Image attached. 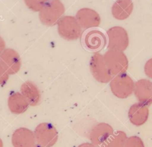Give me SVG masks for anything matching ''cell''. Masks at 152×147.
<instances>
[{
  "label": "cell",
  "instance_id": "cell-1",
  "mask_svg": "<svg viewBox=\"0 0 152 147\" xmlns=\"http://www.w3.org/2000/svg\"><path fill=\"white\" fill-rule=\"evenodd\" d=\"M65 12V7L60 1H46L39 11V17L42 24L48 26L57 24Z\"/></svg>",
  "mask_w": 152,
  "mask_h": 147
},
{
  "label": "cell",
  "instance_id": "cell-2",
  "mask_svg": "<svg viewBox=\"0 0 152 147\" xmlns=\"http://www.w3.org/2000/svg\"><path fill=\"white\" fill-rule=\"evenodd\" d=\"M103 58L113 76L125 73L128 68V60L123 51L108 49L103 55Z\"/></svg>",
  "mask_w": 152,
  "mask_h": 147
},
{
  "label": "cell",
  "instance_id": "cell-3",
  "mask_svg": "<svg viewBox=\"0 0 152 147\" xmlns=\"http://www.w3.org/2000/svg\"><path fill=\"white\" fill-rule=\"evenodd\" d=\"M58 32L61 37L66 40H75L81 35L82 28L75 17L62 16L57 23Z\"/></svg>",
  "mask_w": 152,
  "mask_h": 147
},
{
  "label": "cell",
  "instance_id": "cell-4",
  "mask_svg": "<svg viewBox=\"0 0 152 147\" xmlns=\"http://www.w3.org/2000/svg\"><path fill=\"white\" fill-rule=\"evenodd\" d=\"M134 83L132 78L124 73L113 76L109 85L112 93L116 97L125 99L133 93Z\"/></svg>",
  "mask_w": 152,
  "mask_h": 147
},
{
  "label": "cell",
  "instance_id": "cell-5",
  "mask_svg": "<svg viewBox=\"0 0 152 147\" xmlns=\"http://www.w3.org/2000/svg\"><path fill=\"white\" fill-rule=\"evenodd\" d=\"M107 47L108 49L125 51L129 45V36L125 28L116 26L109 28L106 32Z\"/></svg>",
  "mask_w": 152,
  "mask_h": 147
},
{
  "label": "cell",
  "instance_id": "cell-6",
  "mask_svg": "<svg viewBox=\"0 0 152 147\" xmlns=\"http://www.w3.org/2000/svg\"><path fill=\"white\" fill-rule=\"evenodd\" d=\"M37 144L45 147H52L58 139V132L55 127L49 123H42L34 131Z\"/></svg>",
  "mask_w": 152,
  "mask_h": 147
},
{
  "label": "cell",
  "instance_id": "cell-7",
  "mask_svg": "<svg viewBox=\"0 0 152 147\" xmlns=\"http://www.w3.org/2000/svg\"><path fill=\"white\" fill-rule=\"evenodd\" d=\"M89 66L93 77L100 83L110 82L113 77L104 62L103 55L99 52H96L91 57Z\"/></svg>",
  "mask_w": 152,
  "mask_h": 147
},
{
  "label": "cell",
  "instance_id": "cell-8",
  "mask_svg": "<svg viewBox=\"0 0 152 147\" xmlns=\"http://www.w3.org/2000/svg\"><path fill=\"white\" fill-rule=\"evenodd\" d=\"M107 43V38L103 32L96 29H89L83 36V44L91 51H97L102 49Z\"/></svg>",
  "mask_w": 152,
  "mask_h": 147
},
{
  "label": "cell",
  "instance_id": "cell-9",
  "mask_svg": "<svg viewBox=\"0 0 152 147\" xmlns=\"http://www.w3.org/2000/svg\"><path fill=\"white\" fill-rule=\"evenodd\" d=\"M75 18L82 29L88 30L98 27L101 22L99 13L90 8L80 9L76 14Z\"/></svg>",
  "mask_w": 152,
  "mask_h": 147
},
{
  "label": "cell",
  "instance_id": "cell-10",
  "mask_svg": "<svg viewBox=\"0 0 152 147\" xmlns=\"http://www.w3.org/2000/svg\"><path fill=\"white\" fill-rule=\"evenodd\" d=\"M0 62L9 74H16L21 66L20 56L12 48H5L0 55Z\"/></svg>",
  "mask_w": 152,
  "mask_h": 147
},
{
  "label": "cell",
  "instance_id": "cell-11",
  "mask_svg": "<svg viewBox=\"0 0 152 147\" xmlns=\"http://www.w3.org/2000/svg\"><path fill=\"white\" fill-rule=\"evenodd\" d=\"M133 93L140 103L147 107L152 104V83L149 80L142 79L135 82Z\"/></svg>",
  "mask_w": 152,
  "mask_h": 147
},
{
  "label": "cell",
  "instance_id": "cell-12",
  "mask_svg": "<svg viewBox=\"0 0 152 147\" xmlns=\"http://www.w3.org/2000/svg\"><path fill=\"white\" fill-rule=\"evenodd\" d=\"M113 133V129L110 124L106 123H100L91 129L89 139L92 144L96 147H99Z\"/></svg>",
  "mask_w": 152,
  "mask_h": 147
},
{
  "label": "cell",
  "instance_id": "cell-13",
  "mask_svg": "<svg viewBox=\"0 0 152 147\" xmlns=\"http://www.w3.org/2000/svg\"><path fill=\"white\" fill-rule=\"evenodd\" d=\"M11 142L14 147H33L36 144L34 132L26 127L18 128L12 133Z\"/></svg>",
  "mask_w": 152,
  "mask_h": 147
},
{
  "label": "cell",
  "instance_id": "cell-14",
  "mask_svg": "<svg viewBox=\"0 0 152 147\" xmlns=\"http://www.w3.org/2000/svg\"><path fill=\"white\" fill-rule=\"evenodd\" d=\"M149 110L147 106L137 102L132 104L128 112L130 122L135 126H141L148 120Z\"/></svg>",
  "mask_w": 152,
  "mask_h": 147
},
{
  "label": "cell",
  "instance_id": "cell-15",
  "mask_svg": "<svg viewBox=\"0 0 152 147\" xmlns=\"http://www.w3.org/2000/svg\"><path fill=\"white\" fill-rule=\"evenodd\" d=\"M20 92L30 106L34 107L40 103L41 99L40 92L37 85L33 82L26 81L23 83L21 86Z\"/></svg>",
  "mask_w": 152,
  "mask_h": 147
},
{
  "label": "cell",
  "instance_id": "cell-16",
  "mask_svg": "<svg viewBox=\"0 0 152 147\" xmlns=\"http://www.w3.org/2000/svg\"><path fill=\"white\" fill-rule=\"evenodd\" d=\"M29 105L27 99L19 92H12L8 97V107L13 114H20L26 112Z\"/></svg>",
  "mask_w": 152,
  "mask_h": 147
},
{
  "label": "cell",
  "instance_id": "cell-17",
  "mask_svg": "<svg viewBox=\"0 0 152 147\" xmlns=\"http://www.w3.org/2000/svg\"><path fill=\"white\" fill-rule=\"evenodd\" d=\"M134 4L131 1H116L112 7L113 17L118 20H124L132 14Z\"/></svg>",
  "mask_w": 152,
  "mask_h": 147
},
{
  "label": "cell",
  "instance_id": "cell-18",
  "mask_svg": "<svg viewBox=\"0 0 152 147\" xmlns=\"http://www.w3.org/2000/svg\"><path fill=\"white\" fill-rule=\"evenodd\" d=\"M126 139L127 136L124 132L118 130L115 132L99 147H124Z\"/></svg>",
  "mask_w": 152,
  "mask_h": 147
},
{
  "label": "cell",
  "instance_id": "cell-19",
  "mask_svg": "<svg viewBox=\"0 0 152 147\" xmlns=\"http://www.w3.org/2000/svg\"><path fill=\"white\" fill-rule=\"evenodd\" d=\"M124 147H145L142 140L137 136H132L127 137Z\"/></svg>",
  "mask_w": 152,
  "mask_h": 147
},
{
  "label": "cell",
  "instance_id": "cell-20",
  "mask_svg": "<svg viewBox=\"0 0 152 147\" xmlns=\"http://www.w3.org/2000/svg\"><path fill=\"white\" fill-rule=\"evenodd\" d=\"M46 1H25L26 5L33 11H40Z\"/></svg>",
  "mask_w": 152,
  "mask_h": 147
},
{
  "label": "cell",
  "instance_id": "cell-21",
  "mask_svg": "<svg viewBox=\"0 0 152 147\" xmlns=\"http://www.w3.org/2000/svg\"><path fill=\"white\" fill-rule=\"evenodd\" d=\"M9 74L4 68L0 62V85H3L5 84L9 79Z\"/></svg>",
  "mask_w": 152,
  "mask_h": 147
},
{
  "label": "cell",
  "instance_id": "cell-22",
  "mask_svg": "<svg viewBox=\"0 0 152 147\" xmlns=\"http://www.w3.org/2000/svg\"><path fill=\"white\" fill-rule=\"evenodd\" d=\"M144 70L145 75L150 79H152V58H150L145 64Z\"/></svg>",
  "mask_w": 152,
  "mask_h": 147
},
{
  "label": "cell",
  "instance_id": "cell-23",
  "mask_svg": "<svg viewBox=\"0 0 152 147\" xmlns=\"http://www.w3.org/2000/svg\"><path fill=\"white\" fill-rule=\"evenodd\" d=\"M5 49V43L3 38L0 36V55Z\"/></svg>",
  "mask_w": 152,
  "mask_h": 147
},
{
  "label": "cell",
  "instance_id": "cell-24",
  "mask_svg": "<svg viewBox=\"0 0 152 147\" xmlns=\"http://www.w3.org/2000/svg\"><path fill=\"white\" fill-rule=\"evenodd\" d=\"M77 147H96L95 145L92 144L91 143H88V142H86L80 144L78 145Z\"/></svg>",
  "mask_w": 152,
  "mask_h": 147
},
{
  "label": "cell",
  "instance_id": "cell-25",
  "mask_svg": "<svg viewBox=\"0 0 152 147\" xmlns=\"http://www.w3.org/2000/svg\"><path fill=\"white\" fill-rule=\"evenodd\" d=\"M33 147H45V146H42L40 145H39V144H35Z\"/></svg>",
  "mask_w": 152,
  "mask_h": 147
},
{
  "label": "cell",
  "instance_id": "cell-26",
  "mask_svg": "<svg viewBox=\"0 0 152 147\" xmlns=\"http://www.w3.org/2000/svg\"><path fill=\"white\" fill-rule=\"evenodd\" d=\"M0 147H3V142L1 138H0Z\"/></svg>",
  "mask_w": 152,
  "mask_h": 147
},
{
  "label": "cell",
  "instance_id": "cell-27",
  "mask_svg": "<svg viewBox=\"0 0 152 147\" xmlns=\"http://www.w3.org/2000/svg\"><path fill=\"white\" fill-rule=\"evenodd\" d=\"M151 83H152V82H151Z\"/></svg>",
  "mask_w": 152,
  "mask_h": 147
}]
</instances>
